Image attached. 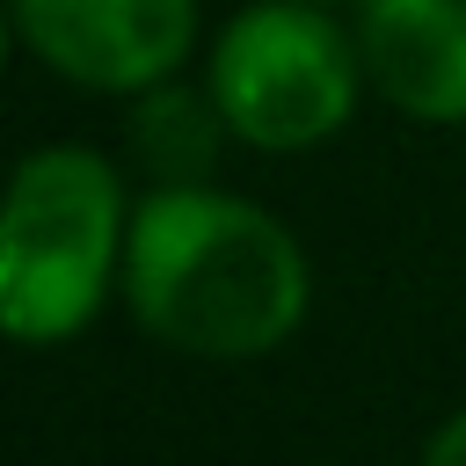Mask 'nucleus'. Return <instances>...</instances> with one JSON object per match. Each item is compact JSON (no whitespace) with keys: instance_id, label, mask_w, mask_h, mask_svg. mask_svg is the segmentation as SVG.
Returning <instances> with one entry per match:
<instances>
[{"instance_id":"0eeeda50","label":"nucleus","mask_w":466,"mask_h":466,"mask_svg":"<svg viewBox=\"0 0 466 466\" xmlns=\"http://www.w3.org/2000/svg\"><path fill=\"white\" fill-rule=\"evenodd\" d=\"M422 466H466V408H459V415H444V422L430 430Z\"/></svg>"},{"instance_id":"20e7f679","label":"nucleus","mask_w":466,"mask_h":466,"mask_svg":"<svg viewBox=\"0 0 466 466\" xmlns=\"http://www.w3.org/2000/svg\"><path fill=\"white\" fill-rule=\"evenodd\" d=\"M15 44L87 95H146L197 44V0H7Z\"/></svg>"},{"instance_id":"423d86ee","label":"nucleus","mask_w":466,"mask_h":466,"mask_svg":"<svg viewBox=\"0 0 466 466\" xmlns=\"http://www.w3.org/2000/svg\"><path fill=\"white\" fill-rule=\"evenodd\" d=\"M233 138L211 87H182V80H160L146 95H131V146L138 160L153 167V182H204L211 175V146Z\"/></svg>"},{"instance_id":"f257e3e1","label":"nucleus","mask_w":466,"mask_h":466,"mask_svg":"<svg viewBox=\"0 0 466 466\" xmlns=\"http://www.w3.org/2000/svg\"><path fill=\"white\" fill-rule=\"evenodd\" d=\"M124 306L160 350L248 364L299 335L313 306V262L255 197L218 182H153L131 211Z\"/></svg>"},{"instance_id":"39448f33","label":"nucleus","mask_w":466,"mask_h":466,"mask_svg":"<svg viewBox=\"0 0 466 466\" xmlns=\"http://www.w3.org/2000/svg\"><path fill=\"white\" fill-rule=\"evenodd\" d=\"M357 44L371 95L415 124H466V0H364Z\"/></svg>"},{"instance_id":"7ed1b4c3","label":"nucleus","mask_w":466,"mask_h":466,"mask_svg":"<svg viewBox=\"0 0 466 466\" xmlns=\"http://www.w3.org/2000/svg\"><path fill=\"white\" fill-rule=\"evenodd\" d=\"M204 87L226 116V131L255 153H313L328 146L371 73L357 29L320 0H255L211 36Z\"/></svg>"},{"instance_id":"f03ea898","label":"nucleus","mask_w":466,"mask_h":466,"mask_svg":"<svg viewBox=\"0 0 466 466\" xmlns=\"http://www.w3.org/2000/svg\"><path fill=\"white\" fill-rule=\"evenodd\" d=\"M131 189L102 146H36L7 182L0 320L22 350L73 342L109 291H124Z\"/></svg>"},{"instance_id":"6e6552de","label":"nucleus","mask_w":466,"mask_h":466,"mask_svg":"<svg viewBox=\"0 0 466 466\" xmlns=\"http://www.w3.org/2000/svg\"><path fill=\"white\" fill-rule=\"evenodd\" d=\"M320 7H364V0H320Z\"/></svg>"}]
</instances>
